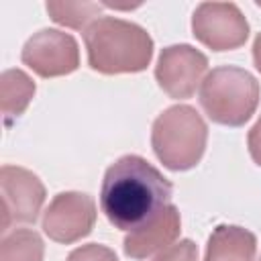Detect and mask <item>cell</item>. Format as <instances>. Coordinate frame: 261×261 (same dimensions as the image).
Instances as JSON below:
<instances>
[{"label": "cell", "mask_w": 261, "mask_h": 261, "mask_svg": "<svg viewBox=\"0 0 261 261\" xmlns=\"http://www.w3.org/2000/svg\"><path fill=\"white\" fill-rule=\"evenodd\" d=\"M153 261H198V247L194 241L184 239L161 251Z\"/></svg>", "instance_id": "2e32d148"}, {"label": "cell", "mask_w": 261, "mask_h": 261, "mask_svg": "<svg viewBox=\"0 0 261 261\" xmlns=\"http://www.w3.org/2000/svg\"><path fill=\"white\" fill-rule=\"evenodd\" d=\"M0 188L2 232H6L16 222L29 224L37 220L45 202V186L33 171L18 165H4L0 169Z\"/></svg>", "instance_id": "ba28073f"}, {"label": "cell", "mask_w": 261, "mask_h": 261, "mask_svg": "<svg viewBox=\"0 0 261 261\" xmlns=\"http://www.w3.org/2000/svg\"><path fill=\"white\" fill-rule=\"evenodd\" d=\"M208 141V126L196 108L175 104L163 110L151 128L155 157L171 171H186L200 163Z\"/></svg>", "instance_id": "3957f363"}, {"label": "cell", "mask_w": 261, "mask_h": 261, "mask_svg": "<svg viewBox=\"0 0 261 261\" xmlns=\"http://www.w3.org/2000/svg\"><path fill=\"white\" fill-rule=\"evenodd\" d=\"M65 261H118V259L112 249L98 245V243H88V245L73 249Z\"/></svg>", "instance_id": "9a60e30c"}, {"label": "cell", "mask_w": 261, "mask_h": 261, "mask_svg": "<svg viewBox=\"0 0 261 261\" xmlns=\"http://www.w3.org/2000/svg\"><path fill=\"white\" fill-rule=\"evenodd\" d=\"M35 82L22 69H6L0 75V108L4 124L10 126L35 96Z\"/></svg>", "instance_id": "7c38bea8"}, {"label": "cell", "mask_w": 261, "mask_h": 261, "mask_svg": "<svg viewBox=\"0 0 261 261\" xmlns=\"http://www.w3.org/2000/svg\"><path fill=\"white\" fill-rule=\"evenodd\" d=\"M247 147H249L251 159L261 167V114H259L257 122L251 126L249 135H247Z\"/></svg>", "instance_id": "e0dca14e"}, {"label": "cell", "mask_w": 261, "mask_h": 261, "mask_svg": "<svg viewBox=\"0 0 261 261\" xmlns=\"http://www.w3.org/2000/svg\"><path fill=\"white\" fill-rule=\"evenodd\" d=\"M192 33L212 51H232L245 45L249 22L232 2H202L192 16Z\"/></svg>", "instance_id": "5b68a950"}, {"label": "cell", "mask_w": 261, "mask_h": 261, "mask_svg": "<svg viewBox=\"0 0 261 261\" xmlns=\"http://www.w3.org/2000/svg\"><path fill=\"white\" fill-rule=\"evenodd\" d=\"M45 8L53 22L69 27V29H84L88 22H92L102 12L104 4H98V2H47Z\"/></svg>", "instance_id": "5bb4252c"}, {"label": "cell", "mask_w": 261, "mask_h": 261, "mask_svg": "<svg viewBox=\"0 0 261 261\" xmlns=\"http://www.w3.org/2000/svg\"><path fill=\"white\" fill-rule=\"evenodd\" d=\"M20 59L41 77H59L80 67V47L69 33L41 29L24 43Z\"/></svg>", "instance_id": "8992f818"}, {"label": "cell", "mask_w": 261, "mask_h": 261, "mask_svg": "<svg viewBox=\"0 0 261 261\" xmlns=\"http://www.w3.org/2000/svg\"><path fill=\"white\" fill-rule=\"evenodd\" d=\"M259 261H261V257H259Z\"/></svg>", "instance_id": "ffe728a7"}, {"label": "cell", "mask_w": 261, "mask_h": 261, "mask_svg": "<svg viewBox=\"0 0 261 261\" xmlns=\"http://www.w3.org/2000/svg\"><path fill=\"white\" fill-rule=\"evenodd\" d=\"M96 224V202L84 192L57 194L43 212L45 234L63 245H71L92 232Z\"/></svg>", "instance_id": "52a82bcc"}, {"label": "cell", "mask_w": 261, "mask_h": 261, "mask_svg": "<svg viewBox=\"0 0 261 261\" xmlns=\"http://www.w3.org/2000/svg\"><path fill=\"white\" fill-rule=\"evenodd\" d=\"M206 71L208 57L200 49L181 43L169 45L159 53L155 65V80L169 98L186 100L202 84Z\"/></svg>", "instance_id": "9c48e42d"}, {"label": "cell", "mask_w": 261, "mask_h": 261, "mask_svg": "<svg viewBox=\"0 0 261 261\" xmlns=\"http://www.w3.org/2000/svg\"><path fill=\"white\" fill-rule=\"evenodd\" d=\"M171 181L139 155H122L104 173L100 208L108 222L133 230L171 204Z\"/></svg>", "instance_id": "6da1fadb"}, {"label": "cell", "mask_w": 261, "mask_h": 261, "mask_svg": "<svg viewBox=\"0 0 261 261\" xmlns=\"http://www.w3.org/2000/svg\"><path fill=\"white\" fill-rule=\"evenodd\" d=\"M181 230V216L177 206L167 204L149 220L128 230L122 243V251L126 257L135 261H143L153 257L155 253L165 251L175 243Z\"/></svg>", "instance_id": "30bf717a"}, {"label": "cell", "mask_w": 261, "mask_h": 261, "mask_svg": "<svg viewBox=\"0 0 261 261\" xmlns=\"http://www.w3.org/2000/svg\"><path fill=\"white\" fill-rule=\"evenodd\" d=\"M198 100L212 122L243 126L257 110L259 82L243 67L220 65L202 80Z\"/></svg>", "instance_id": "277c9868"}, {"label": "cell", "mask_w": 261, "mask_h": 261, "mask_svg": "<svg viewBox=\"0 0 261 261\" xmlns=\"http://www.w3.org/2000/svg\"><path fill=\"white\" fill-rule=\"evenodd\" d=\"M253 61H255V67L257 71L261 73V33L255 37L253 41Z\"/></svg>", "instance_id": "ac0fdd59"}, {"label": "cell", "mask_w": 261, "mask_h": 261, "mask_svg": "<svg viewBox=\"0 0 261 261\" xmlns=\"http://www.w3.org/2000/svg\"><path fill=\"white\" fill-rule=\"evenodd\" d=\"M257 239L237 224H218L208 237L204 261H253Z\"/></svg>", "instance_id": "8fae6325"}, {"label": "cell", "mask_w": 261, "mask_h": 261, "mask_svg": "<svg viewBox=\"0 0 261 261\" xmlns=\"http://www.w3.org/2000/svg\"><path fill=\"white\" fill-rule=\"evenodd\" d=\"M257 6H261V0H259V2H257Z\"/></svg>", "instance_id": "d6986e66"}, {"label": "cell", "mask_w": 261, "mask_h": 261, "mask_svg": "<svg viewBox=\"0 0 261 261\" xmlns=\"http://www.w3.org/2000/svg\"><path fill=\"white\" fill-rule=\"evenodd\" d=\"M88 63L94 71L137 73L147 69L153 57V39L137 22L102 16L84 31Z\"/></svg>", "instance_id": "7a4b0ae2"}, {"label": "cell", "mask_w": 261, "mask_h": 261, "mask_svg": "<svg viewBox=\"0 0 261 261\" xmlns=\"http://www.w3.org/2000/svg\"><path fill=\"white\" fill-rule=\"evenodd\" d=\"M43 239L31 228H16L0 243V261H43Z\"/></svg>", "instance_id": "4fadbf2b"}]
</instances>
